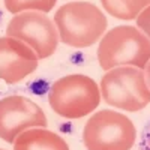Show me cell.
<instances>
[{
	"label": "cell",
	"mask_w": 150,
	"mask_h": 150,
	"mask_svg": "<svg viewBox=\"0 0 150 150\" xmlns=\"http://www.w3.org/2000/svg\"><path fill=\"white\" fill-rule=\"evenodd\" d=\"M60 41L75 48L90 47L107 29V18L98 6L87 2H72L60 6L54 15Z\"/></svg>",
	"instance_id": "6da1fadb"
},
{
	"label": "cell",
	"mask_w": 150,
	"mask_h": 150,
	"mask_svg": "<svg viewBox=\"0 0 150 150\" xmlns=\"http://www.w3.org/2000/svg\"><path fill=\"white\" fill-rule=\"evenodd\" d=\"M98 60L104 71L117 66H135L144 69L150 60V41L137 27L117 26L99 42Z\"/></svg>",
	"instance_id": "7a4b0ae2"
},
{
	"label": "cell",
	"mask_w": 150,
	"mask_h": 150,
	"mask_svg": "<svg viewBox=\"0 0 150 150\" xmlns=\"http://www.w3.org/2000/svg\"><path fill=\"white\" fill-rule=\"evenodd\" d=\"M101 90L95 80L72 74L57 80L48 93V102L56 114L65 119H81L99 107Z\"/></svg>",
	"instance_id": "3957f363"
},
{
	"label": "cell",
	"mask_w": 150,
	"mask_h": 150,
	"mask_svg": "<svg viewBox=\"0 0 150 150\" xmlns=\"http://www.w3.org/2000/svg\"><path fill=\"white\" fill-rule=\"evenodd\" d=\"M99 90L105 104L125 111L135 112L150 104L146 75L135 66H117L107 71Z\"/></svg>",
	"instance_id": "277c9868"
},
{
	"label": "cell",
	"mask_w": 150,
	"mask_h": 150,
	"mask_svg": "<svg viewBox=\"0 0 150 150\" xmlns=\"http://www.w3.org/2000/svg\"><path fill=\"white\" fill-rule=\"evenodd\" d=\"M135 137V125L126 116L111 110L98 111L83 129L87 150H131Z\"/></svg>",
	"instance_id": "5b68a950"
},
{
	"label": "cell",
	"mask_w": 150,
	"mask_h": 150,
	"mask_svg": "<svg viewBox=\"0 0 150 150\" xmlns=\"http://www.w3.org/2000/svg\"><path fill=\"white\" fill-rule=\"evenodd\" d=\"M6 35L23 41L36 53L38 59L53 56L60 41L54 21L44 12L26 11L12 17L8 23Z\"/></svg>",
	"instance_id": "8992f818"
},
{
	"label": "cell",
	"mask_w": 150,
	"mask_h": 150,
	"mask_svg": "<svg viewBox=\"0 0 150 150\" xmlns=\"http://www.w3.org/2000/svg\"><path fill=\"white\" fill-rule=\"evenodd\" d=\"M47 117L42 108L29 98L12 95L0 99V138L14 143L15 138L30 128H45Z\"/></svg>",
	"instance_id": "52a82bcc"
},
{
	"label": "cell",
	"mask_w": 150,
	"mask_h": 150,
	"mask_svg": "<svg viewBox=\"0 0 150 150\" xmlns=\"http://www.w3.org/2000/svg\"><path fill=\"white\" fill-rule=\"evenodd\" d=\"M38 59L33 50L15 38H0V80L15 84L24 80L38 68Z\"/></svg>",
	"instance_id": "ba28073f"
},
{
	"label": "cell",
	"mask_w": 150,
	"mask_h": 150,
	"mask_svg": "<svg viewBox=\"0 0 150 150\" xmlns=\"http://www.w3.org/2000/svg\"><path fill=\"white\" fill-rule=\"evenodd\" d=\"M14 150H69V147L56 132L45 128H30L15 138Z\"/></svg>",
	"instance_id": "9c48e42d"
},
{
	"label": "cell",
	"mask_w": 150,
	"mask_h": 150,
	"mask_svg": "<svg viewBox=\"0 0 150 150\" xmlns=\"http://www.w3.org/2000/svg\"><path fill=\"white\" fill-rule=\"evenodd\" d=\"M110 15L117 20H135L150 5V0H101Z\"/></svg>",
	"instance_id": "30bf717a"
},
{
	"label": "cell",
	"mask_w": 150,
	"mask_h": 150,
	"mask_svg": "<svg viewBox=\"0 0 150 150\" xmlns=\"http://www.w3.org/2000/svg\"><path fill=\"white\" fill-rule=\"evenodd\" d=\"M57 0H5V6L11 14H21L26 11H36V12H50Z\"/></svg>",
	"instance_id": "8fae6325"
},
{
	"label": "cell",
	"mask_w": 150,
	"mask_h": 150,
	"mask_svg": "<svg viewBox=\"0 0 150 150\" xmlns=\"http://www.w3.org/2000/svg\"><path fill=\"white\" fill-rule=\"evenodd\" d=\"M137 27H138L150 41V5L140 12V15L137 17Z\"/></svg>",
	"instance_id": "7c38bea8"
},
{
	"label": "cell",
	"mask_w": 150,
	"mask_h": 150,
	"mask_svg": "<svg viewBox=\"0 0 150 150\" xmlns=\"http://www.w3.org/2000/svg\"><path fill=\"white\" fill-rule=\"evenodd\" d=\"M138 150H150V120L146 123V126L143 128V132L140 135Z\"/></svg>",
	"instance_id": "4fadbf2b"
},
{
	"label": "cell",
	"mask_w": 150,
	"mask_h": 150,
	"mask_svg": "<svg viewBox=\"0 0 150 150\" xmlns=\"http://www.w3.org/2000/svg\"><path fill=\"white\" fill-rule=\"evenodd\" d=\"M144 75H146V83H147V87L150 90V60L147 62V65L144 68Z\"/></svg>",
	"instance_id": "5bb4252c"
},
{
	"label": "cell",
	"mask_w": 150,
	"mask_h": 150,
	"mask_svg": "<svg viewBox=\"0 0 150 150\" xmlns=\"http://www.w3.org/2000/svg\"><path fill=\"white\" fill-rule=\"evenodd\" d=\"M0 150H3V149H0Z\"/></svg>",
	"instance_id": "9a60e30c"
}]
</instances>
